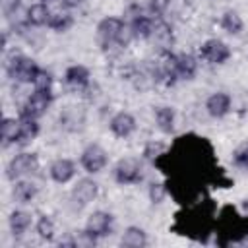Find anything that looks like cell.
Instances as JSON below:
<instances>
[{"label":"cell","mask_w":248,"mask_h":248,"mask_svg":"<svg viewBox=\"0 0 248 248\" xmlns=\"http://www.w3.org/2000/svg\"><path fill=\"white\" fill-rule=\"evenodd\" d=\"M66 83L72 87H85L89 83V72L83 66H70L66 70Z\"/></svg>","instance_id":"obj_14"},{"label":"cell","mask_w":248,"mask_h":248,"mask_svg":"<svg viewBox=\"0 0 248 248\" xmlns=\"http://www.w3.org/2000/svg\"><path fill=\"white\" fill-rule=\"evenodd\" d=\"M81 165L87 172H99L105 165H107V153L103 147L99 145H89L85 147V151L81 153Z\"/></svg>","instance_id":"obj_7"},{"label":"cell","mask_w":248,"mask_h":248,"mask_svg":"<svg viewBox=\"0 0 248 248\" xmlns=\"http://www.w3.org/2000/svg\"><path fill=\"white\" fill-rule=\"evenodd\" d=\"M174 66H176V76H180V78H184V79H190V78H194V74H196V60H194L190 54H180V56H176Z\"/></svg>","instance_id":"obj_15"},{"label":"cell","mask_w":248,"mask_h":248,"mask_svg":"<svg viewBox=\"0 0 248 248\" xmlns=\"http://www.w3.org/2000/svg\"><path fill=\"white\" fill-rule=\"evenodd\" d=\"M134 128H136V120H134V116L128 114V112H118V114H114L112 120H110V130H112V134L118 136V138L130 136V134L134 132Z\"/></svg>","instance_id":"obj_10"},{"label":"cell","mask_w":248,"mask_h":248,"mask_svg":"<svg viewBox=\"0 0 248 248\" xmlns=\"http://www.w3.org/2000/svg\"><path fill=\"white\" fill-rule=\"evenodd\" d=\"M97 196V184L89 178H83L76 184V188L72 190V202L74 205L79 209V207H85L89 202H93V198Z\"/></svg>","instance_id":"obj_8"},{"label":"cell","mask_w":248,"mask_h":248,"mask_svg":"<svg viewBox=\"0 0 248 248\" xmlns=\"http://www.w3.org/2000/svg\"><path fill=\"white\" fill-rule=\"evenodd\" d=\"M0 4H2V12H4L6 16L14 14V12L19 8V0H0Z\"/></svg>","instance_id":"obj_30"},{"label":"cell","mask_w":248,"mask_h":248,"mask_svg":"<svg viewBox=\"0 0 248 248\" xmlns=\"http://www.w3.org/2000/svg\"><path fill=\"white\" fill-rule=\"evenodd\" d=\"M114 178L120 184H134L141 178V165L138 159H120L114 167Z\"/></svg>","instance_id":"obj_5"},{"label":"cell","mask_w":248,"mask_h":248,"mask_svg":"<svg viewBox=\"0 0 248 248\" xmlns=\"http://www.w3.org/2000/svg\"><path fill=\"white\" fill-rule=\"evenodd\" d=\"M155 120L159 124V128L163 132H172V126H174V110L170 107H159L155 110Z\"/></svg>","instance_id":"obj_19"},{"label":"cell","mask_w":248,"mask_h":248,"mask_svg":"<svg viewBox=\"0 0 248 248\" xmlns=\"http://www.w3.org/2000/svg\"><path fill=\"white\" fill-rule=\"evenodd\" d=\"M202 56L207 60V62H211V64H223L229 56H231V50H229V46L223 43V41H219V39H209V41H205L203 45H202Z\"/></svg>","instance_id":"obj_6"},{"label":"cell","mask_w":248,"mask_h":248,"mask_svg":"<svg viewBox=\"0 0 248 248\" xmlns=\"http://www.w3.org/2000/svg\"><path fill=\"white\" fill-rule=\"evenodd\" d=\"M120 244L126 246V248H143L147 244V236L140 227H128Z\"/></svg>","instance_id":"obj_13"},{"label":"cell","mask_w":248,"mask_h":248,"mask_svg":"<svg viewBox=\"0 0 248 248\" xmlns=\"http://www.w3.org/2000/svg\"><path fill=\"white\" fill-rule=\"evenodd\" d=\"M242 207H244V209L248 211V200H244V202H242Z\"/></svg>","instance_id":"obj_32"},{"label":"cell","mask_w":248,"mask_h":248,"mask_svg":"<svg viewBox=\"0 0 248 248\" xmlns=\"http://www.w3.org/2000/svg\"><path fill=\"white\" fill-rule=\"evenodd\" d=\"M31 225V215L25 211H14L10 215V227L16 234H21L23 231H27V227Z\"/></svg>","instance_id":"obj_22"},{"label":"cell","mask_w":248,"mask_h":248,"mask_svg":"<svg viewBox=\"0 0 248 248\" xmlns=\"http://www.w3.org/2000/svg\"><path fill=\"white\" fill-rule=\"evenodd\" d=\"M50 89H35V93L27 99L21 116L23 118H39L46 112L48 105H50Z\"/></svg>","instance_id":"obj_4"},{"label":"cell","mask_w":248,"mask_h":248,"mask_svg":"<svg viewBox=\"0 0 248 248\" xmlns=\"http://www.w3.org/2000/svg\"><path fill=\"white\" fill-rule=\"evenodd\" d=\"M74 172H76L74 163L68 161V159H58V161H54L50 165V176H52V180H56L60 184L68 182L74 176Z\"/></svg>","instance_id":"obj_12"},{"label":"cell","mask_w":248,"mask_h":248,"mask_svg":"<svg viewBox=\"0 0 248 248\" xmlns=\"http://www.w3.org/2000/svg\"><path fill=\"white\" fill-rule=\"evenodd\" d=\"M27 19H29V23H33V25H45V23H48L50 12H48L46 4H33V6L27 10Z\"/></svg>","instance_id":"obj_17"},{"label":"cell","mask_w":248,"mask_h":248,"mask_svg":"<svg viewBox=\"0 0 248 248\" xmlns=\"http://www.w3.org/2000/svg\"><path fill=\"white\" fill-rule=\"evenodd\" d=\"M151 33H153V23H151L149 17L138 16V17L132 21V35H134V37L147 39V37H151Z\"/></svg>","instance_id":"obj_21"},{"label":"cell","mask_w":248,"mask_h":248,"mask_svg":"<svg viewBox=\"0 0 248 248\" xmlns=\"http://www.w3.org/2000/svg\"><path fill=\"white\" fill-rule=\"evenodd\" d=\"M229 107H231V97H229L227 93H215V95H211V97L207 99V103H205L207 112H209L211 116H215V118L225 116L227 110H229Z\"/></svg>","instance_id":"obj_11"},{"label":"cell","mask_w":248,"mask_h":248,"mask_svg":"<svg viewBox=\"0 0 248 248\" xmlns=\"http://www.w3.org/2000/svg\"><path fill=\"white\" fill-rule=\"evenodd\" d=\"M35 194H37V188H35L31 182L19 180V182H16V186H14V198H16V202H19V203L31 202V200L35 198Z\"/></svg>","instance_id":"obj_18"},{"label":"cell","mask_w":248,"mask_h":248,"mask_svg":"<svg viewBox=\"0 0 248 248\" xmlns=\"http://www.w3.org/2000/svg\"><path fill=\"white\" fill-rule=\"evenodd\" d=\"M232 161H234V165H236V167H240V169H246V170H248V141L240 143V145L232 151Z\"/></svg>","instance_id":"obj_25"},{"label":"cell","mask_w":248,"mask_h":248,"mask_svg":"<svg viewBox=\"0 0 248 248\" xmlns=\"http://www.w3.org/2000/svg\"><path fill=\"white\" fill-rule=\"evenodd\" d=\"M37 232H39V236L45 238V240H50V238L54 236V225H52V221H50L46 215H43V217L39 219V223H37Z\"/></svg>","instance_id":"obj_26"},{"label":"cell","mask_w":248,"mask_h":248,"mask_svg":"<svg viewBox=\"0 0 248 248\" xmlns=\"http://www.w3.org/2000/svg\"><path fill=\"white\" fill-rule=\"evenodd\" d=\"M221 27H223L227 33L236 35V33L242 31V19H240V16H238L236 12L229 10V12H225L223 17H221Z\"/></svg>","instance_id":"obj_20"},{"label":"cell","mask_w":248,"mask_h":248,"mask_svg":"<svg viewBox=\"0 0 248 248\" xmlns=\"http://www.w3.org/2000/svg\"><path fill=\"white\" fill-rule=\"evenodd\" d=\"M124 31H126L124 29V23L118 17H105L99 23V27H97V37H99L101 46L105 50H108L114 45H118V46L126 45L128 39L124 37Z\"/></svg>","instance_id":"obj_1"},{"label":"cell","mask_w":248,"mask_h":248,"mask_svg":"<svg viewBox=\"0 0 248 248\" xmlns=\"http://www.w3.org/2000/svg\"><path fill=\"white\" fill-rule=\"evenodd\" d=\"M110 223H112V217L105 211H93L87 219V225H85V232L95 238V236H103L110 231Z\"/></svg>","instance_id":"obj_9"},{"label":"cell","mask_w":248,"mask_h":248,"mask_svg":"<svg viewBox=\"0 0 248 248\" xmlns=\"http://www.w3.org/2000/svg\"><path fill=\"white\" fill-rule=\"evenodd\" d=\"M149 198H151L153 203L163 202V198H165V186H163V184H151V188H149Z\"/></svg>","instance_id":"obj_29"},{"label":"cell","mask_w":248,"mask_h":248,"mask_svg":"<svg viewBox=\"0 0 248 248\" xmlns=\"http://www.w3.org/2000/svg\"><path fill=\"white\" fill-rule=\"evenodd\" d=\"M0 138L4 143L19 141V122L16 118H4L0 124Z\"/></svg>","instance_id":"obj_16"},{"label":"cell","mask_w":248,"mask_h":248,"mask_svg":"<svg viewBox=\"0 0 248 248\" xmlns=\"http://www.w3.org/2000/svg\"><path fill=\"white\" fill-rule=\"evenodd\" d=\"M39 134V124L35 118H23L19 122V141H29Z\"/></svg>","instance_id":"obj_23"},{"label":"cell","mask_w":248,"mask_h":248,"mask_svg":"<svg viewBox=\"0 0 248 248\" xmlns=\"http://www.w3.org/2000/svg\"><path fill=\"white\" fill-rule=\"evenodd\" d=\"M6 70H8V76H10L12 79L21 81V83L35 81V78H37V74H39L37 64H35L31 58H27V56H14V58L8 62Z\"/></svg>","instance_id":"obj_2"},{"label":"cell","mask_w":248,"mask_h":248,"mask_svg":"<svg viewBox=\"0 0 248 248\" xmlns=\"http://www.w3.org/2000/svg\"><path fill=\"white\" fill-rule=\"evenodd\" d=\"M163 151H165V145L163 143H155V141H149L147 145H145V149H143V155H145V159H151V161H155L159 155H163Z\"/></svg>","instance_id":"obj_27"},{"label":"cell","mask_w":248,"mask_h":248,"mask_svg":"<svg viewBox=\"0 0 248 248\" xmlns=\"http://www.w3.org/2000/svg\"><path fill=\"white\" fill-rule=\"evenodd\" d=\"M37 167H39V159H37L35 153H19V155H16V157L8 163L6 176H8L10 180H16L17 176L35 172Z\"/></svg>","instance_id":"obj_3"},{"label":"cell","mask_w":248,"mask_h":248,"mask_svg":"<svg viewBox=\"0 0 248 248\" xmlns=\"http://www.w3.org/2000/svg\"><path fill=\"white\" fill-rule=\"evenodd\" d=\"M50 81H52L50 76H48L45 70H39V74H37L33 85H35V89H50Z\"/></svg>","instance_id":"obj_28"},{"label":"cell","mask_w":248,"mask_h":248,"mask_svg":"<svg viewBox=\"0 0 248 248\" xmlns=\"http://www.w3.org/2000/svg\"><path fill=\"white\" fill-rule=\"evenodd\" d=\"M48 25L52 27V29H56V31H64V29H68L70 25H72V16H68V14H50V19H48Z\"/></svg>","instance_id":"obj_24"},{"label":"cell","mask_w":248,"mask_h":248,"mask_svg":"<svg viewBox=\"0 0 248 248\" xmlns=\"http://www.w3.org/2000/svg\"><path fill=\"white\" fill-rule=\"evenodd\" d=\"M62 2H64L66 6H78V4L81 2V0H62Z\"/></svg>","instance_id":"obj_31"}]
</instances>
